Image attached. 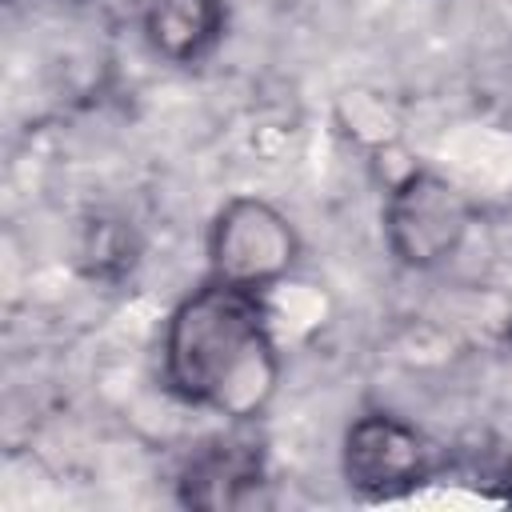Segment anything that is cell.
I'll use <instances>...</instances> for the list:
<instances>
[{
  "mask_svg": "<svg viewBox=\"0 0 512 512\" xmlns=\"http://www.w3.org/2000/svg\"><path fill=\"white\" fill-rule=\"evenodd\" d=\"M276 376V344L252 288L212 276L168 316L164 380L188 404L252 420L272 400Z\"/></svg>",
  "mask_w": 512,
  "mask_h": 512,
  "instance_id": "1",
  "label": "cell"
},
{
  "mask_svg": "<svg viewBox=\"0 0 512 512\" xmlns=\"http://www.w3.org/2000/svg\"><path fill=\"white\" fill-rule=\"evenodd\" d=\"M472 224V204L436 172L404 176L384 204V240L408 268H436L456 256Z\"/></svg>",
  "mask_w": 512,
  "mask_h": 512,
  "instance_id": "2",
  "label": "cell"
},
{
  "mask_svg": "<svg viewBox=\"0 0 512 512\" xmlns=\"http://www.w3.org/2000/svg\"><path fill=\"white\" fill-rule=\"evenodd\" d=\"M296 252H300V240L288 216L256 196L228 200L208 236L212 276L252 292L276 284L296 264Z\"/></svg>",
  "mask_w": 512,
  "mask_h": 512,
  "instance_id": "3",
  "label": "cell"
},
{
  "mask_svg": "<svg viewBox=\"0 0 512 512\" xmlns=\"http://www.w3.org/2000/svg\"><path fill=\"white\" fill-rule=\"evenodd\" d=\"M344 476L364 496H400L428 476V448L396 416H360L344 436Z\"/></svg>",
  "mask_w": 512,
  "mask_h": 512,
  "instance_id": "4",
  "label": "cell"
},
{
  "mask_svg": "<svg viewBox=\"0 0 512 512\" xmlns=\"http://www.w3.org/2000/svg\"><path fill=\"white\" fill-rule=\"evenodd\" d=\"M264 484L260 448L252 440L228 436L200 448L180 472V500L192 508H244Z\"/></svg>",
  "mask_w": 512,
  "mask_h": 512,
  "instance_id": "5",
  "label": "cell"
},
{
  "mask_svg": "<svg viewBox=\"0 0 512 512\" xmlns=\"http://www.w3.org/2000/svg\"><path fill=\"white\" fill-rule=\"evenodd\" d=\"M144 32L164 60L188 64L224 32V0H148Z\"/></svg>",
  "mask_w": 512,
  "mask_h": 512,
  "instance_id": "6",
  "label": "cell"
}]
</instances>
